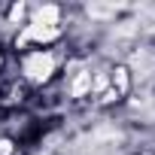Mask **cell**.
Segmentation results:
<instances>
[{
  "label": "cell",
  "mask_w": 155,
  "mask_h": 155,
  "mask_svg": "<svg viewBox=\"0 0 155 155\" xmlns=\"http://www.w3.org/2000/svg\"><path fill=\"white\" fill-rule=\"evenodd\" d=\"M67 43V6L58 3H28V21L12 37L9 49L15 55L31 49H52Z\"/></svg>",
  "instance_id": "cell-1"
},
{
  "label": "cell",
  "mask_w": 155,
  "mask_h": 155,
  "mask_svg": "<svg viewBox=\"0 0 155 155\" xmlns=\"http://www.w3.org/2000/svg\"><path fill=\"white\" fill-rule=\"evenodd\" d=\"M73 52H67V43L52 46V49H31L15 55V76L31 88V91H46L55 88L61 73L67 67V58Z\"/></svg>",
  "instance_id": "cell-2"
}]
</instances>
